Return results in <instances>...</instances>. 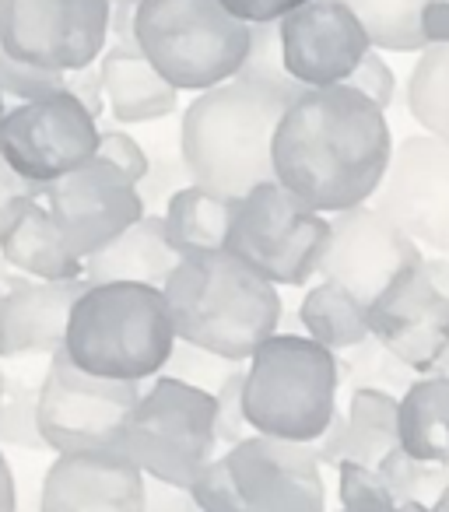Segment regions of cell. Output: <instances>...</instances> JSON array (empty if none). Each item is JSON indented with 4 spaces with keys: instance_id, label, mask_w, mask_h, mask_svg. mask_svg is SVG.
Masks as SVG:
<instances>
[{
    "instance_id": "cell-1",
    "label": "cell",
    "mask_w": 449,
    "mask_h": 512,
    "mask_svg": "<svg viewBox=\"0 0 449 512\" xmlns=\"http://www.w3.org/2000/svg\"><path fill=\"white\" fill-rule=\"evenodd\" d=\"M390 158L386 113L351 85L306 88L274 134V179L320 214L372 204Z\"/></svg>"
},
{
    "instance_id": "cell-2",
    "label": "cell",
    "mask_w": 449,
    "mask_h": 512,
    "mask_svg": "<svg viewBox=\"0 0 449 512\" xmlns=\"http://www.w3.org/2000/svg\"><path fill=\"white\" fill-rule=\"evenodd\" d=\"M306 88L299 81L236 74L225 85L200 92L179 120L190 183L225 200H243L274 179V134Z\"/></svg>"
},
{
    "instance_id": "cell-3",
    "label": "cell",
    "mask_w": 449,
    "mask_h": 512,
    "mask_svg": "<svg viewBox=\"0 0 449 512\" xmlns=\"http://www.w3.org/2000/svg\"><path fill=\"white\" fill-rule=\"evenodd\" d=\"M162 292L179 341L236 365L250 362L253 351L278 334L285 316L278 285L250 271L229 249L183 256Z\"/></svg>"
},
{
    "instance_id": "cell-4",
    "label": "cell",
    "mask_w": 449,
    "mask_h": 512,
    "mask_svg": "<svg viewBox=\"0 0 449 512\" xmlns=\"http://www.w3.org/2000/svg\"><path fill=\"white\" fill-rule=\"evenodd\" d=\"M176 344L162 288L109 281L85 288L71 313L64 351L88 376L144 383L162 376Z\"/></svg>"
},
{
    "instance_id": "cell-5",
    "label": "cell",
    "mask_w": 449,
    "mask_h": 512,
    "mask_svg": "<svg viewBox=\"0 0 449 512\" xmlns=\"http://www.w3.org/2000/svg\"><path fill=\"white\" fill-rule=\"evenodd\" d=\"M341 358L306 334H274L246 365L243 407L257 435L313 446L337 418Z\"/></svg>"
},
{
    "instance_id": "cell-6",
    "label": "cell",
    "mask_w": 449,
    "mask_h": 512,
    "mask_svg": "<svg viewBox=\"0 0 449 512\" xmlns=\"http://www.w3.org/2000/svg\"><path fill=\"white\" fill-rule=\"evenodd\" d=\"M253 25L221 0H141L137 50L179 92H211L246 67Z\"/></svg>"
},
{
    "instance_id": "cell-7",
    "label": "cell",
    "mask_w": 449,
    "mask_h": 512,
    "mask_svg": "<svg viewBox=\"0 0 449 512\" xmlns=\"http://www.w3.org/2000/svg\"><path fill=\"white\" fill-rule=\"evenodd\" d=\"M214 414H218L214 393L183 379L158 376L130 411L120 449L151 481L190 491L200 470L218 460Z\"/></svg>"
},
{
    "instance_id": "cell-8",
    "label": "cell",
    "mask_w": 449,
    "mask_h": 512,
    "mask_svg": "<svg viewBox=\"0 0 449 512\" xmlns=\"http://www.w3.org/2000/svg\"><path fill=\"white\" fill-rule=\"evenodd\" d=\"M327 239L330 221L271 179L236 200L225 249L271 285L302 288L320 271Z\"/></svg>"
},
{
    "instance_id": "cell-9",
    "label": "cell",
    "mask_w": 449,
    "mask_h": 512,
    "mask_svg": "<svg viewBox=\"0 0 449 512\" xmlns=\"http://www.w3.org/2000/svg\"><path fill=\"white\" fill-rule=\"evenodd\" d=\"M141 400V383L88 376L64 348L50 358L39 386V432L57 456L120 449L123 425Z\"/></svg>"
},
{
    "instance_id": "cell-10",
    "label": "cell",
    "mask_w": 449,
    "mask_h": 512,
    "mask_svg": "<svg viewBox=\"0 0 449 512\" xmlns=\"http://www.w3.org/2000/svg\"><path fill=\"white\" fill-rule=\"evenodd\" d=\"M372 337L414 376L449 379V264L425 256L369 309Z\"/></svg>"
},
{
    "instance_id": "cell-11",
    "label": "cell",
    "mask_w": 449,
    "mask_h": 512,
    "mask_svg": "<svg viewBox=\"0 0 449 512\" xmlns=\"http://www.w3.org/2000/svg\"><path fill=\"white\" fill-rule=\"evenodd\" d=\"M0 50L46 71H81L109 50V0H0Z\"/></svg>"
},
{
    "instance_id": "cell-12",
    "label": "cell",
    "mask_w": 449,
    "mask_h": 512,
    "mask_svg": "<svg viewBox=\"0 0 449 512\" xmlns=\"http://www.w3.org/2000/svg\"><path fill=\"white\" fill-rule=\"evenodd\" d=\"M99 120L71 92L11 106L0 120V155L36 190L99 155Z\"/></svg>"
},
{
    "instance_id": "cell-13",
    "label": "cell",
    "mask_w": 449,
    "mask_h": 512,
    "mask_svg": "<svg viewBox=\"0 0 449 512\" xmlns=\"http://www.w3.org/2000/svg\"><path fill=\"white\" fill-rule=\"evenodd\" d=\"M421 260H425V253H421L418 242L407 239L372 204H362L334 214L330 239L316 274L323 281L341 285L365 309H372L386 295V288L397 278H404Z\"/></svg>"
},
{
    "instance_id": "cell-14",
    "label": "cell",
    "mask_w": 449,
    "mask_h": 512,
    "mask_svg": "<svg viewBox=\"0 0 449 512\" xmlns=\"http://www.w3.org/2000/svg\"><path fill=\"white\" fill-rule=\"evenodd\" d=\"M372 207L407 239L449 256V144L432 134L404 137L393 148Z\"/></svg>"
},
{
    "instance_id": "cell-15",
    "label": "cell",
    "mask_w": 449,
    "mask_h": 512,
    "mask_svg": "<svg viewBox=\"0 0 449 512\" xmlns=\"http://www.w3.org/2000/svg\"><path fill=\"white\" fill-rule=\"evenodd\" d=\"M46 207L74 256L88 260L148 214L141 186L116 165L92 158L46 186Z\"/></svg>"
},
{
    "instance_id": "cell-16",
    "label": "cell",
    "mask_w": 449,
    "mask_h": 512,
    "mask_svg": "<svg viewBox=\"0 0 449 512\" xmlns=\"http://www.w3.org/2000/svg\"><path fill=\"white\" fill-rule=\"evenodd\" d=\"M225 460L250 512H327L323 463L309 442L250 435Z\"/></svg>"
},
{
    "instance_id": "cell-17",
    "label": "cell",
    "mask_w": 449,
    "mask_h": 512,
    "mask_svg": "<svg viewBox=\"0 0 449 512\" xmlns=\"http://www.w3.org/2000/svg\"><path fill=\"white\" fill-rule=\"evenodd\" d=\"M278 29L285 71L302 88L348 85L372 50L362 22L341 0H309L306 8L281 18Z\"/></svg>"
},
{
    "instance_id": "cell-18",
    "label": "cell",
    "mask_w": 449,
    "mask_h": 512,
    "mask_svg": "<svg viewBox=\"0 0 449 512\" xmlns=\"http://www.w3.org/2000/svg\"><path fill=\"white\" fill-rule=\"evenodd\" d=\"M39 512H148V474L123 449L64 453L43 477Z\"/></svg>"
},
{
    "instance_id": "cell-19",
    "label": "cell",
    "mask_w": 449,
    "mask_h": 512,
    "mask_svg": "<svg viewBox=\"0 0 449 512\" xmlns=\"http://www.w3.org/2000/svg\"><path fill=\"white\" fill-rule=\"evenodd\" d=\"M0 302V358H53L67 341L71 313L85 295L88 281H29L4 274Z\"/></svg>"
},
{
    "instance_id": "cell-20",
    "label": "cell",
    "mask_w": 449,
    "mask_h": 512,
    "mask_svg": "<svg viewBox=\"0 0 449 512\" xmlns=\"http://www.w3.org/2000/svg\"><path fill=\"white\" fill-rule=\"evenodd\" d=\"M0 256L36 281H81L85 260L60 235L50 207L25 193L0 211Z\"/></svg>"
},
{
    "instance_id": "cell-21",
    "label": "cell",
    "mask_w": 449,
    "mask_h": 512,
    "mask_svg": "<svg viewBox=\"0 0 449 512\" xmlns=\"http://www.w3.org/2000/svg\"><path fill=\"white\" fill-rule=\"evenodd\" d=\"M179 264V253L165 235L162 214H144L130 225L120 239L85 260L88 285H109V281H137V285L165 288Z\"/></svg>"
},
{
    "instance_id": "cell-22",
    "label": "cell",
    "mask_w": 449,
    "mask_h": 512,
    "mask_svg": "<svg viewBox=\"0 0 449 512\" xmlns=\"http://www.w3.org/2000/svg\"><path fill=\"white\" fill-rule=\"evenodd\" d=\"M106 106L116 123H155L176 113L179 88H172L141 53L113 50L99 60Z\"/></svg>"
},
{
    "instance_id": "cell-23",
    "label": "cell",
    "mask_w": 449,
    "mask_h": 512,
    "mask_svg": "<svg viewBox=\"0 0 449 512\" xmlns=\"http://www.w3.org/2000/svg\"><path fill=\"white\" fill-rule=\"evenodd\" d=\"M400 449L421 463L449 467V379H411L400 397Z\"/></svg>"
},
{
    "instance_id": "cell-24",
    "label": "cell",
    "mask_w": 449,
    "mask_h": 512,
    "mask_svg": "<svg viewBox=\"0 0 449 512\" xmlns=\"http://www.w3.org/2000/svg\"><path fill=\"white\" fill-rule=\"evenodd\" d=\"M232 214H236V200H225L218 193H207L200 186H183L169 204L162 207L165 235H169L172 249L183 256L214 253L225 249L229 239Z\"/></svg>"
},
{
    "instance_id": "cell-25",
    "label": "cell",
    "mask_w": 449,
    "mask_h": 512,
    "mask_svg": "<svg viewBox=\"0 0 449 512\" xmlns=\"http://www.w3.org/2000/svg\"><path fill=\"white\" fill-rule=\"evenodd\" d=\"M400 400L383 386H358L351 393L348 414H344V446L341 463H362L376 470L390 449L400 446ZM337 463V467H341Z\"/></svg>"
},
{
    "instance_id": "cell-26",
    "label": "cell",
    "mask_w": 449,
    "mask_h": 512,
    "mask_svg": "<svg viewBox=\"0 0 449 512\" xmlns=\"http://www.w3.org/2000/svg\"><path fill=\"white\" fill-rule=\"evenodd\" d=\"M302 334L330 351H355L372 341L369 309L334 281H320L299 302Z\"/></svg>"
},
{
    "instance_id": "cell-27",
    "label": "cell",
    "mask_w": 449,
    "mask_h": 512,
    "mask_svg": "<svg viewBox=\"0 0 449 512\" xmlns=\"http://www.w3.org/2000/svg\"><path fill=\"white\" fill-rule=\"evenodd\" d=\"M355 11L369 36L372 50L390 53H421L428 46L425 39V0H341Z\"/></svg>"
},
{
    "instance_id": "cell-28",
    "label": "cell",
    "mask_w": 449,
    "mask_h": 512,
    "mask_svg": "<svg viewBox=\"0 0 449 512\" xmlns=\"http://www.w3.org/2000/svg\"><path fill=\"white\" fill-rule=\"evenodd\" d=\"M407 109L421 134L449 144V46H425L407 78Z\"/></svg>"
},
{
    "instance_id": "cell-29",
    "label": "cell",
    "mask_w": 449,
    "mask_h": 512,
    "mask_svg": "<svg viewBox=\"0 0 449 512\" xmlns=\"http://www.w3.org/2000/svg\"><path fill=\"white\" fill-rule=\"evenodd\" d=\"M39 383H29L22 372H8L4 386V411H0V442L15 449L43 453L46 442L39 432Z\"/></svg>"
},
{
    "instance_id": "cell-30",
    "label": "cell",
    "mask_w": 449,
    "mask_h": 512,
    "mask_svg": "<svg viewBox=\"0 0 449 512\" xmlns=\"http://www.w3.org/2000/svg\"><path fill=\"white\" fill-rule=\"evenodd\" d=\"M379 477L390 484V491L397 495V502H428L435 505V498L449 488V467L439 463H421L414 456H407L404 449H390L379 463Z\"/></svg>"
},
{
    "instance_id": "cell-31",
    "label": "cell",
    "mask_w": 449,
    "mask_h": 512,
    "mask_svg": "<svg viewBox=\"0 0 449 512\" xmlns=\"http://www.w3.org/2000/svg\"><path fill=\"white\" fill-rule=\"evenodd\" d=\"M337 495H341V512H397L400 502L390 491V484L379 477V470L362 467V463L344 460L337 467Z\"/></svg>"
},
{
    "instance_id": "cell-32",
    "label": "cell",
    "mask_w": 449,
    "mask_h": 512,
    "mask_svg": "<svg viewBox=\"0 0 449 512\" xmlns=\"http://www.w3.org/2000/svg\"><path fill=\"white\" fill-rule=\"evenodd\" d=\"M0 88H4V95H11L22 106V102H39V99H50V95L67 92V74L25 64V60H15L11 53L0 50Z\"/></svg>"
},
{
    "instance_id": "cell-33",
    "label": "cell",
    "mask_w": 449,
    "mask_h": 512,
    "mask_svg": "<svg viewBox=\"0 0 449 512\" xmlns=\"http://www.w3.org/2000/svg\"><path fill=\"white\" fill-rule=\"evenodd\" d=\"M236 369H239L236 362H225V358L211 355V351H200V348H193V344L179 341L169 365H165V376L183 379V383L200 386V390H207V393H218V386Z\"/></svg>"
},
{
    "instance_id": "cell-34",
    "label": "cell",
    "mask_w": 449,
    "mask_h": 512,
    "mask_svg": "<svg viewBox=\"0 0 449 512\" xmlns=\"http://www.w3.org/2000/svg\"><path fill=\"white\" fill-rule=\"evenodd\" d=\"M190 495H193V502L200 505V512H250V505H246V498H243V491H239L225 456H218V460H211L200 470Z\"/></svg>"
},
{
    "instance_id": "cell-35",
    "label": "cell",
    "mask_w": 449,
    "mask_h": 512,
    "mask_svg": "<svg viewBox=\"0 0 449 512\" xmlns=\"http://www.w3.org/2000/svg\"><path fill=\"white\" fill-rule=\"evenodd\" d=\"M243 383H246V369L239 365L225 383L214 393V404H218V414H214V432H218V446H239L250 435H257L246 421V407H243Z\"/></svg>"
},
{
    "instance_id": "cell-36",
    "label": "cell",
    "mask_w": 449,
    "mask_h": 512,
    "mask_svg": "<svg viewBox=\"0 0 449 512\" xmlns=\"http://www.w3.org/2000/svg\"><path fill=\"white\" fill-rule=\"evenodd\" d=\"M151 155V169L141 183V197L148 207H165L172 197H176L183 186H190V172H186L183 151H172L165 144H158V151H148Z\"/></svg>"
},
{
    "instance_id": "cell-37",
    "label": "cell",
    "mask_w": 449,
    "mask_h": 512,
    "mask_svg": "<svg viewBox=\"0 0 449 512\" xmlns=\"http://www.w3.org/2000/svg\"><path fill=\"white\" fill-rule=\"evenodd\" d=\"M102 162L116 165L120 172H127L130 179H134L137 186L144 183V176H148L151 169V155L148 148H141V141H137L134 134H127L123 127H106L99 134V155Z\"/></svg>"
},
{
    "instance_id": "cell-38",
    "label": "cell",
    "mask_w": 449,
    "mask_h": 512,
    "mask_svg": "<svg viewBox=\"0 0 449 512\" xmlns=\"http://www.w3.org/2000/svg\"><path fill=\"white\" fill-rule=\"evenodd\" d=\"M351 88H358V92L365 95V99H372L379 109H390L393 99H397V74H393V67L383 60V53L379 50H369L365 53V60L358 64V71L348 78Z\"/></svg>"
},
{
    "instance_id": "cell-39",
    "label": "cell",
    "mask_w": 449,
    "mask_h": 512,
    "mask_svg": "<svg viewBox=\"0 0 449 512\" xmlns=\"http://www.w3.org/2000/svg\"><path fill=\"white\" fill-rule=\"evenodd\" d=\"M239 74H257V78H278V81L292 78V74L285 71V57H281V29L278 25H253L250 57H246V67Z\"/></svg>"
},
{
    "instance_id": "cell-40",
    "label": "cell",
    "mask_w": 449,
    "mask_h": 512,
    "mask_svg": "<svg viewBox=\"0 0 449 512\" xmlns=\"http://www.w3.org/2000/svg\"><path fill=\"white\" fill-rule=\"evenodd\" d=\"M221 4L246 25H278L281 18L306 8L309 0H221Z\"/></svg>"
},
{
    "instance_id": "cell-41",
    "label": "cell",
    "mask_w": 449,
    "mask_h": 512,
    "mask_svg": "<svg viewBox=\"0 0 449 512\" xmlns=\"http://www.w3.org/2000/svg\"><path fill=\"white\" fill-rule=\"evenodd\" d=\"M67 92L88 109V113L99 120L102 113H109L106 106V85H102V67L92 64V67H81V71H71L67 74Z\"/></svg>"
},
{
    "instance_id": "cell-42",
    "label": "cell",
    "mask_w": 449,
    "mask_h": 512,
    "mask_svg": "<svg viewBox=\"0 0 449 512\" xmlns=\"http://www.w3.org/2000/svg\"><path fill=\"white\" fill-rule=\"evenodd\" d=\"M137 8H141V0H109V39H113V50L141 53L137 50Z\"/></svg>"
},
{
    "instance_id": "cell-43",
    "label": "cell",
    "mask_w": 449,
    "mask_h": 512,
    "mask_svg": "<svg viewBox=\"0 0 449 512\" xmlns=\"http://www.w3.org/2000/svg\"><path fill=\"white\" fill-rule=\"evenodd\" d=\"M148 512H200V505L193 502L190 491L148 477Z\"/></svg>"
},
{
    "instance_id": "cell-44",
    "label": "cell",
    "mask_w": 449,
    "mask_h": 512,
    "mask_svg": "<svg viewBox=\"0 0 449 512\" xmlns=\"http://www.w3.org/2000/svg\"><path fill=\"white\" fill-rule=\"evenodd\" d=\"M425 39L428 46H449V0H425Z\"/></svg>"
},
{
    "instance_id": "cell-45",
    "label": "cell",
    "mask_w": 449,
    "mask_h": 512,
    "mask_svg": "<svg viewBox=\"0 0 449 512\" xmlns=\"http://www.w3.org/2000/svg\"><path fill=\"white\" fill-rule=\"evenodd\" d=\"M25 193H32V197H46V190H36V186L25 183V179L8 165V158L0 155V211H4L15 197H25Z\"/></svg>"
},
{
    "instance_id": "cell-46",
    "label": "cell",
    "mask_w": 449,
    "mask_h": 512,
    "mask_svg": "<svg viewBox=\"0 0 449 512\" xmlns=\"http://www.w3.org/2000/svg\"><path fill=\"white\" fill-rule=\"evenodd\" d=\"M0 512H18V488L15 474H11V463L0 453Z\"/></svg>"
},
{
    "instance_id": "cell-47",
    "label": "cell",
    "mask_w": 449,
    "mask_h": 512,
    "mask_svg": "<svg viewBox=\"0 0 449 512\" xmlns=\"http://www.w3.org/2000/svg\"><path fill=\"white\" fill-rule=\"evenodd\" d=\"M397 512H432V505L428 502H400Z\"/></svg>"
},
{
    "instance_id": "cell-48",
    "label": "cell",
    "mask_w": 449,
    "mask_h": 512,
    "mask_svg": "<svg viewBox=\"0 0 449 512\" xmlns=\"http://www.w3.org/2000/svg\"><path fill=\"white\" fill-rule=\"evenodd\" d=\"M432 512H449V488H446V491H442V495H439V498H435Z\"/></svg>"
},
{
    "instance_id": "cell-49",
    "label": "cell",
    "mask_w": 449,
    "mask_h": 512,
    "mask_svg": "<svg viewBox=\"0 0 449 512\" xmlns=\"http://www.w3.org/2000/svg\"><path fill=\"white\" fill-rule=\"evenodd\" d=\"M4 386H8V372L0 365V411H4Z\"/></svg>"
},
{
    "instance_id": "cell-50",
    "label": "cell",
    "mask_w": 449,
    "mask_h": 512,
    "mask_svg": "<svg viewBox=\"0 0 449 512\" xmlns=\"http://www.w3.org/2000/svg\"><path fill=\"white\" fill-rule=\"evenodd\" d=\"M8 95H4V88H0V120H4V116H8Z\"/></svg>"
},
{
    "instance_id": "cell-51",
    "label": "cell",
    "mask_w": 449,
    "mask_h": 512,
    "mask_svg": "<svg viewBox=\"0 0 449 512\" xmlns=\"http://www.w3.org/2000/svg\"><path fill=\"white\" fill-rule=\"evenodd\" d=\"M0 302H4V288H0Z\"/></svg>"
},
{
    "instance_id": "cell-52",
    "label": "cell",
    "mask_w": 449,
    "mask_h": 512,
    "mask_svg": "<svg viewBox=\"0 0 449 512\" xmlns=\"http://www.w3.org/2000/svg\"><path fill=\"white\" fill-rule=\"evenodd\" d=\"M0 285H4V271H0Z\"/></svg>"
}]
</instances>
